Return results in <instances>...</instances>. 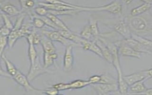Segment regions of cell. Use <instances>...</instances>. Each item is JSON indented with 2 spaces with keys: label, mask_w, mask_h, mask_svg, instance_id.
<instances>
[{
  "label": "cell",
  "mask_w": 152,
  "mask_h": 95,
  "mask_svg": "<svg viewBox=\"0 0 152 95\" xmlns=\"http://www.w3.org/2000/svg\"><path fill=\"white\" fill-rule=\"evenodd\" d=\"M122 4L119 1H114L110 3L103 6L99 7H86L84 6L83 11L87 12H98L106 11L112 14L119 15L122 12Z\"/></svg>",
  "instance_id": "cell-1"
},
{
  "label": "cell",
  "mask_w": 152,
  "mask_h": 95,
  "mask_svg": "<svg viewBox=\"0 0 152 95\" xmlns=\"http://www.w3.org/2000/svg\"><path fill=\"white\" fill-rule=\"evenodd\" d=\"M131 30L137 33H143L148 31V23L146 19L141 16L129 17L126 21Z\"/></svg>",
  "instance_id": "cell-2"
},
{
  "label": "cell",
  "mask_w": 152,
  "mask_h": 95,
  "mask_svg": "<svg viewBox=\"0 0 152 95\" xmlns=\"http://www.w3.org/2000/svg\"><path fill=\"white\" fill-rule=\"evenodd\" d=\"M50 72V70L45 69L43 66H42L39 56H38L34 62L32 64H31L27 77L30 82H32L33 80H34L39 76Z\"/></svg>",
  "instance_id": "cell-3"
},
{
  "label": "cell",
  "mask_w": 152,
  "mask_h": 95,
  "mask_svg": "<svg viewBox=\"0 0 152 95\" xmlns=\"http://www.w3.org/2000/svg\"><path fill=\"white\" fill-rule=\"evenodd\" d=\"M115 43L116 45V46L118 47L119 53L120 54L121 56L133 57L138 59L141 58V53L135 51V50L132 49V48L126 44L124 42L123 39L115 42Z\"/></svg>",
  "instance_id": "cell-4"
},
{
  "label": "cell",
  "mask_w": 152,
  "mask_h": 95,
  "mask_svg": "<svg viewBox=\"0 0 152 95\" xmlns=\"http://www.w3.org/2000/svg\"><path fill=\"white\" fill-rule=\"evenodd\" d=\"M42 33L43 35L46 36L52 42H58L61 43L62 45L66 46V47L70 45L73 46L77 45L70 40L66 39L64 36L61 34L58 31H48L43 30Z\"/></svg>",
  "instance_id": "cell-5"
},
{
  "label": "cell",
  "mask_w": 152,
  "mask_h": 95,
  "mask_svg": "<svg viewBox=\"0 0 152 95\" xmlns=\"http://www.w3.org/2000/svg\"><path fill=\"white\" fill-rule=\"evenodd\" d=\"M114 30L119 34L121 35L125 39H131L132 37V30L125 20L118 21L114 25Z\"/></svg>",
  "instance_id": "cell-6"
},
{
  "label": "cell",
  "mask_w": 152,
  "mask_h": 95,
  "mask_svg": "<svg viewBox=\"0 0 152 95\" xmlns=\"http://www.w3.org/2000/svg\"><path fill=\"white\" fill-rule=\"evenodd\" d=\"M12 78L18 84L23 87L27 91H38L42 92L43 89H38L31 85L27 76L24 75L19 70H18L16 74Z\"/></svg>",
  "instance_id": "cell-7"
},
{
  "label": "cell",
  "mask_w": 152,
  "mask_h": 95,
  "mask_svg": "<svg viewBox=\"0 0 152 95\" xmlns=\"http://www.w3.org/2000/svg\"><path fill=\"white\" fill-rule=\"evenodd\" d=\"M73 45H69L66 47L63 59V69L66 72H70L73 69L74 56L73 54Z\"/></svg>",
  "instance_id": "cell-8"
},
{
  "label": "cell",
  "mask_w": 152,
  "mask_h": 95,
  "mask_svg": "<svg viewBox=\"0 0 152 95\" xmlns=\"http://www.w3.org/2000/svg\"><path fill=\"white\" fill-rule=\"evenodd\" d=\"M124 79L129 87L140 81L146 80L145 70L139 71L130 75L124 76Z\"/></svg>",
  "instance_id": "cell-9"
},
{
  "label": "cell",
  "mask_w": 152,
  "mask_h": 95,
  "mask_svg": "<svg viewBox=\"0 0 152 95\" xmlns=\"http://www.w3.org/2000/svg\"><path fill=\"white\" fill-rule=\"evenodd\" d=\"M92 87L96 90L100 95L110 93L118 90V84H96L91 85Z\"/></svg>",
  "instance_id": "cell-10"
},
{
  "label": "cell",
  "mask_w": 152,
  "mask_h": 95,
  "mask_svg": "<svg viewBox=\"0 0 152 95\" xmlns=\"http://www.w3.org/2000/svg\"><path fill=\"white\" fill-rule=\"evenodd\" d=\"M80 45L84 50L92 51L101 58H103L101 50L94 40L91 41L83 39L82 42H81Z\"/></svg>",
  "instance_id": "cell-11"
},
{
  "label": "cell",
  "mask_w": 152,
  "mask_h": 95,
  "mask_svg": "<svg viewBox=\"0 0 152 95\" xmlns=\"http://www.w3.org/2000/svg\"><path fill=\"white\" fill-rule=\"evenodd\" d=\"M123 40L126 44L132 48L135 51L140 52L141 53H152L151 50L148 49L137 40L133 39V38L128 39H123Z\"/></svg>",
  "instance_id": "cell-12"
},
{
  "label": "cell",
  "mask_w": 152,
  "mask_h": 95,
  "mask_svg": "<svg viewBox=\"0 0 152 95\" xmlns=\"http://www.w3.org/2000/svg\"><path fill=\"white\" fill-rule=\"evenodd\" d=\"M143 4L131 11V16H139L148 11L152 7V1H142Z\"/></svg>",
  "instance_id": "cell-13"
},
{
  "label": "cell",
  "mask_w": 152,
  "mask_h": 95,
  "mask_svg": "<svg viewBox=\"0 0 152 95\" xmlns=\"http://www.w3.org/2000/svg\"><path fill=\"white\" fill-rule=\"evenodd\" d=\"M40 43L42 44L43 51L45 53L53 54L56 52V48L50 39L44 35L42 36V40Z\"/></svg>",
  "instance_id": "cell-14"
},
{
  "label": "cell",
  "mask_w": 152,
  "mask_h": 95,
  "mask_svg": "<svg viewBox=\"0 0 152 95\" xmlns=\"http://www.w3.org/2000/svg\"><path fill=\"white\" fill-rule=\"evenodd\" d=\"M58 31L66 39L70 40L77 45H80V43L83 40V38L73 32L71 30H60Z\"/></svg>",
  "instance_id": "cell-15"
},
{
  "label": "cell",
  "mask_w": 152,
  "mask_h": 95,
  "mask_svg": "<svg viewBox=\"0 0 152 95\" xmlns=\"http://www.w3.org/2000/svg\"><path fill=\"white\" fill-rule=\"evenodd\" d=\"M118 73V80L117 84L118 85V91L121 95H129V86L126 83L124 79V76L122 72Z\"/></svg>",
  "instance_id": "cell-16"
},
{
  "label": "cell",
  "mask_w": 152,
  "mask_h": 95,
  "mask_svg": "<svg viewBox=\"0 0 152 95\" xmlns=\"http://www.w3.org/2000/svg\"><path fill=\"white\" fill-rule=\"evenodd\" d=\"M95 42H96V44L99 46L100 49L101 50L103 58H104L109 63L112 64V62H113L112 56L110 51L109 50L107 47L99 39L95 40Z\"/></svg>",
  "instance_id": "cell-17"
},
{
  "label": "cell",
  "mask_w": 152,
  "mask_h": 95,
  "mask_svg": "<svg viewBox=\"0 0 152 95\" xmlns=\"http://www.w3.org/2000/svg\"><path fill=\"white\" fill-rule=\"evenodd\" d=\"M1 9L5 14L11 16L19 15L23 13L21 10L18 9L17 7L11 4H5L1 6Z\"/></svg>",
  "instance_id": "cell-18"
},
{
  "label": "cell",
  "mask_w": 152,
  "mask_h": 95,
  "mask_svg": "<svg viewBox=\"0 0 152 95\" xmlns=\"http://www.w3.org/2000/svg\"><path fill=\"white\" fill-rule=\"evenodd\" d=\"M145 81L144 80L140 81L130 86L129 89L130 94L132 95H137L145 91L147 89L144 84Z\"/></svg>",
  "instance_id": "cell-19"
},
{
  "label": "cell",
  "mask_w": 152,
  "mask_h": 95,
  "mask_svg": "<svg viewBox=\"0 0 152 95\" xmlns=\"http://www.w3.org/2000/svg\"><path fill=\"white\" fill-rule=\"evenodd\" d=\"M88 24L90 26L93 38L94 39V41H95L100 37V33L98 27V23L96 19L91 18L89 19Z\"/></svg>",
  "instance_id": "cell-20"
},
{
  "label": "cell",
  "mask_w": 152,
  "mask_h": 95,
  "mask_svg": "<svg viewBox=\"0 0 152 95\" xmlns=\"http://www.w3.org/2000/svg\"><path fill=\"white\" fill-rule=\"evenodd\" d=\"M1 57V59L4 61L5 64L7 72L11 75L12 78L16 74L19 70L17 69L16 66L14 65V64L12 63L8 58H7L6 56L4 55V54Z\"/></svg>",
  "instance_id": "cell-21"
},
{
  "label": "cell",
  "mask_w": 152,
  "mask_h": 95,
  "mask_svg": "<svg viewBox=\"0 0 152 95\" xmlns=\"http://www.w3.org/2000/svg\"><path fill=\"white\" fill-rule=\"evenodd\" d=\"M46 16L51 20V21L54 23L55 25L59 28V31L60 30H70L68 27V26H66L65 24L61 20V19H59L57 17V16L51 14V13H49V14H48Z\"/></svg>",
  "instance_id": "cell-22"
},
{
  "label": "cell",
  "mask_w": 152,
  "mask_h": 95,
  "mask_svg": "<svg viewBox=\"0 0 152 95\" xmlns=\"http://www.w3.org/2000/svg\"><path fill=\"white\" fill-rule=\"evenodd\" d=\"M69 84V89H80L91 85L89 81L82 80H75Z\"/></svg>",
  "instance_id": "cell-23"
},
{
  "label": "cell",
  "mask_w": 152,
  "mask_h": 95,
  "mask_svg": "<svg viewBox=\"0 0 152 95\" xmlns=\"http://www.w3.org/2000/svg\"><path fill=\"white\" fill-rule=\"evenodd\" d=\"M20 37L19 30H12L8 36V46L10 48H12L14 46L17 41Z\"/></svg>",
  "instance_id": "cell-24"
},
{
  "label": "cell",
  "mask_w": 152,
  "mask_h": 95,
  "mask_svg": "<svg viewBox=\"0 0 152 95\" xmlns=\"http://www.w3.org/2000/svg\"><path fill=\"white\" fill-rule=\"evenodd\" d=\"M132 38L141 43L148 49L152 50V40L147 39L136 34H132Z\"/></svg>",
  "instance_id": "cell-25"
},
{
  "label": "cell",
  "mask_w": 152,
  "mask_h": 95,
  "mask_svg": "<svg viewBox=\"0 0 152 95\" xmlns=\"http://www.w3.org/2000/svg\"><path fill=\"white\" fill-rule=\"evenodd\" d=\"M28 56L31 64H33L38 57L34 45L32 43L28 44Z\"/></svg>",
  "instance_id": "cell-26"
},
{
  "label": "cell",
  "mask_w": 152,
  "mask_h": 95,
  "mask_svg": "<svg viewBox=\"0 0 152 95\" xmlns=\"http://www.w3.org/2000/svg\"><path fill=\"white\" fill-rule=\"evenodd\" d=\"M80 36L84 39L88 40H90V39L93 38L89 24L84 27L80 33Z\"/></svg>",
  "instance_id": "cell-27"
},
{
  "label": "cell",
  "mask_w": 152,
  "mask_h": 95,
  "mask_svg": "<svg viewBox=\"0 0 152 95\" xmlns=\"http://www.w3.org/2000/svg\"><path fill=\"white\" fill-rule=\"evenodd\" d=\"M53 58H52L50 54L44 52L43 54V66L45 69L48 68L52 66L54 63Z\"/></svg>",
  "instance_id": "cell-28"
},
{
  "label": "cell",
  "mask_w": 152,
  "mask_h": 95,
  "mask_svg": "<svg viewBox=\"0 0 152 95\" xmlns=\"http://www.w3.org/2000/svg\"><path fill=\"white\" fill-rule=\"evenodd\" d=\"M101 81L99 84H115L116 80L108 74H104L101 75Z\"/></svg>",
  "instance_id": "cell-29"
},
{
  "label": "cell",
  "mask_w": 152,
  "mask_h": 95,
  "mask_svg": "<svg viewBox=\"0 0 152 95\" xmlns=\"http://www.w3.org/2000/svg\"><path fill=\"white\" fill-rule=\"evenodd\" d=\"M21 6V11L22 12L31 9L35 5V2L33 1H20Z\"/></svg>",
  "instance_id": "cell-30"
},
{
  "label": "cell",
  "mask_w": 152,
  "mask_h": 95,
  "mask_svg": "<svg viewBox=\"0 0 152 95\" xmlns=\"http://www.w3.org/2000/svg\"><path fill=\"white\" fill-rule=\"evenodd\" d=\"M25 16H26V13H21L20 15H19V16L17 18L16 20L14 25V27L12 30H19L20 29V28L23 24V23L25 19Z\"/></svg>",
  "instance_id": "cell-31"
},
{
  "label": "cell",
  "mask_w": 152,
  "mask_h": 95,
  "mask_svg": "<svg viewBox=\"0 0 152 95\" xmlns=\"http://www.w3.org/2000/svg\"><path fill=\"white\" fill-rule=\"evenodd\" d=\"M33 17V21H32V24L33 27L36 28H41L43 27L45 24L43 20L42 19H40L39 17L37 16L36 15H32Z\"/></svg>",
  "instance_id": "cell-32"
},
{
  "label": "cell",
  "mask_w": 152,
  "mask_h": 95,
  "mask_svg": "<svg viewBox=\"0 0 152 95\" xmlns=\"http://www.w3.org/2000/svg\"><path fill=\"white\" fill-rule=\"evenodd\" d=\"M8 46V37L0 36V54L1 56L4 54L5 48Z\"/></svg>",
  "instance_id": "cell-33"
},
{
  "label": "cell",
  "mask_w": 152,
  "mask_h": 95,
  "mask_svg": "<svg viewBox=\"0 0 152 95\" xmlns=\"http://www.w3.org/2000/svg\"><path fill=\"white\" fill-rule=\"evenodd\" d=\"M34 11L36 14L38 16H46L49 14V10L42 6L35 7Z\"/></svg>",
  "instance_id": "cell-34"
},
{
  "label": "cell",
  "mask_w": 152,
  "mask_h": 95,
  "mask_svg": "<svg viewBox=\"0 0 152 95\" xmlns=\"http://www.w3.org/2000/svg\"><path fill=\"white\" fill-rule=\"evenodd\" d=\"M1 17L2 20L4 21V26H5L7 28H9L10 30H12L14 27V25L8 16H7V15L5 13H1Z\"/></svg>",
  "instance_id": "cell-35"
},
{
  "label": "cell",
  "mask_w": 152,
  "mask_h": 95,
  "mask_svg": "<svg viewBox=\"0 0 152 95\" xmlns=\"http://www.w3.org/2000/svg\"><path fill=\"white\" fill-rule=\"evenodd\" d=\"M52 87L55 88L58 91H64V90L69 89V84L65 83H58L52 85Z\"/></svg>",
  "instance_id": "cell-36"
},
{
  "label": "cell",
  "mask_w": 152,
  "mask_h": 95,
  "mask_svg": "<svg viewBox=\"0 0 152 95\" xmlns=\"http://www.w3.org/2000/svg\"><path fill=\"white\" fill-rule=\"evenodd\" d=\"M42 93L45 95H57L59 94V91L52 86L46 89H43Z\"/></svg>",
  "instance_id": "cell-37"
},
{
  "label": "cell",
  "mask_w": 152,
  "mask_h": 95,
  "mask_svg": "<svg viewBox=\"0 0 152 95\" xmlns=\"http://www.w3.org/2000/svg\"><path fill=\"white\" fill-rule=\"evenodd\" d=\"M32 32L33 34V44L35 45L40 43L41 40H42V36L39 35V34L37 33L35 28H33Z\"/></svg>",
  "instance_id": "cell-38"
},
{
  "label": "cell",
  "mask_w": 152,
  "mask_h": 95,
  "mask_svg": "<svg viewBox=\"0 0 152 95\" xmlns=\"http://www.w3.org/2000/svg\"><path fill=\"white\" fill-rule=\"evenodd\" d=\"M101 75H93L89 77L88 80L90 82V85L99 84L101 81Z\"/></svg>",
  "instance_id": "cell-39"
},
{
  "label": "cell",
  "mask_w": 152,
  "mask_h": 95,
  "mask_svg": "<svg viewBox=\"0 0 152 95\" xmlns=\"http://www.w3.org/2000/svg\"><path fill=\"white\" fill-rule=\"evenodd\" d=\"M12 30H10L9 28H7L5 26H1L0 29V36H4V37H8L10 34L11 33Z\"/></svg>",
  "instance_id": "cell-40"
},
{
  "label": "cell",
  "mask_w": 152,
  "mask_h": 95,
  "mask_svg": "<svg viewBox=\"0 0 152 95\" xmlns=\"http://www.w3.org/2000/svg\"><path fill=\"white\" fill-rule=\"evenodd\" d=\"M146 75V80L152 78V68L145 70Z\"/></svg>",
  "instance_id": "cell-41"
},
{
  "label": "cell",
  "mask_w": 152,
  "mask_h": 95,
  "mask_svg": "<svg viewBox=\"0 0 152 95\" xmlns=\"http://www.w3.org/2000/svg\"><path fill=\"white\" fill-rule=\"evenodd\" d=\"M1 76H4V77H12L11 75H10L7 72V71H5L3 70L2 68L1 69Z\"/></svg>",
  "instance_id": "cell-42"
},
{
  "label": "cell",
  "mask_w": 152,
  "mask_h": 95,
  "mask_svg": "<svg viewBox=\"0 0 152 95\" xmlns=\"http://www.w3.org/2000/svg\"><path fill=\"white\" fill-rule=\"evenodd\" d=\"M101 95H111L110 93H107V94H103Z\"/></svg>",
  "instance_id": "cell-43"
},
{
  "label": "cell",
  "mask_w": 152,
  "mask_h": 95,
  "mask_svg": "<svg viewBox=\"0 0 152 95\" xmlns=\"http://www.w3.org/2000/svg\"><path fill=\"white\" fill-rule=\"evenodd\" d=\"M63 95V94H58V95Z\"/></svg>",
  "instance_id": "cell-44"
},
{
  "label": "cell",
  "mask_w": 152,
  "mask_h": 95,
  "mask_svg": "<svg viewBox=\"0 0 152 95\" xmlns=\"http://www.w3.org/2000/svg\"><path fill=\"white\" fill-rule=\"evenodd\" d=\"M150 31H151V33H152V30H150Z\"/></svg>",
  "instance_id": "cell-45"
}]
</instances>
